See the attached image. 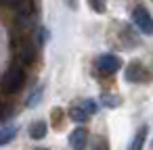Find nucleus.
Instances as JSON below:
<instances>
[{
  "label": "nucleus",
  "mask_w": 153,
  "mask_h": 150,
  "mask_svg": "<svg viewBox=\"0 0 153 150\" xmlns=\"http://www.w3.org/2000/svg\"><path fill=\"white\" fill-rule=\"evenodd\" d=\"M97 67L103 71V73H115L120 67H122V59L115 56V54H101L97 59Z\"/></svg>",
  "instance_id": "nucleus-5"
},
{
  "label": "nucleus",
  "mask_w": 153,
  "mask_h": 150,
  "mask_svg": "<svg viewBox=\"0 0 153 150\" xmlns=\"http://www.w3.org/2000/svg\"><path fill=\"white\" fill-rule=\"evenodd\" d=\"M15 13H17V25L19 27H30V19L34 15V0H15Z\"/></svg>",
  "instance_id": "nucleus-3"
},
{
  "label": "nucleus",
  "mask_w": 153,
  "mask_h": 150,
  "mask_svg": "<svg viewBox=\"0 0 153 150\" xmlns=\"http://www.w3.org/2000/svg\"><path fill=\"white\" fill-rule=\"evenodd\" d=\"M46 38H48V31H46V29H40V34H38V44H44Z\"/></svg>",
  "instance_id": "nucleus-15"
},
{
  "label": "nucleus",
  "mask_w": 153,
  "mask_h": 150,
  "mask_svg": "<svg viewBox=\"0 0 153 150\" xmlns=\"http://www.w3.org/2000/svg\"><path fill=\"white\" fill-rule=\"evenodd\" d=\"M86 142H88V131L84 127H76L69 133V146H71V150H84Z\"/></svg>",
  "instance_id": "nucleus-6"
},
{
  "label": "nucleus",
  "mask_w": 153,
  "mask_h": 150,
  "mask_svg": "<svg viewBox=\"0 0 153 150\" xmlns=\"http://www.w3.org/2000/svg\"><path fill=\"white\" fill-rule=\"evenodd\" d=\"M94 150H107V148H105V146H101V148H99V146H97V148H94Z\"/></svg>",
  "instance_id": "nucleus-16"
},
{
  "label": "nucleus",
  "mask_w": 153,
  "mask_h": 150,
  "mask_svg": "<svg viewBox=\"0 0 153 150\" xmlns=\"http://www.w3.org/2000/svg\"><path fill=\"white\" fill-rule=\"evenodd\" d=\"M147 133H149V129H147V127H138V131L134 133V138H132V142H130L128 150H143Z\"/></svg>",
  "instance_id": "nucleus-7"
},
{
  "label": "nucleus",
  "mask_w": 153,
  "mask_h": 150,
  "mask_svg": "<svg viewBox=\"0 0 153 150\" xmlns=\"http://www.w3.org/2000/svg\"><path fill=\"white\" fill-rule=\"evenodd\" d=\"M17 56H19V61L23 63V65H30L32 61H34V48H32V44H21L19 48H17Z\"/></svg>",
  "instance_id": "nucleus-8"
},
{
  "label": "nucleus",
  "mask_w": 153,
  "mask_h": 150,
  "mask_svg": "<svg viewBox=\"0 0 153 150\" xmlns=\"http://www.w3.org/2000/svg\"><path fill=\"white\" fill-rule=\"evenodd\" d=\"M23 83H25V71L17 65H13L7 73H4V77H2V90H4V94H17L21 88H23Z\"/></svg>",
  "instance_id": "nucleus-1"
},
{
  "label": "nucleus",
  "mask_w": 153,
  "mask_h": 150,
  "mask_svg": "<svg viewBox=\"0 0 153 150\" xmlns=\"http://www.w3.org/2000/svg\"><path fill=\"white\" fill-rule=\"evenodd\" d=\"M38 150H46V148H38Z\"/></svg>",
  "instance_id": "nucleus-17"
},
{
  "label": "nucleus",
  "mask_w": 153,
  "mask_h": 150,
  "mask_svg": "<svg viewBox=\"0 0 153 150\" xmlns=\"http://www.w3.org/2000/svg\"><path fill=\"white\" fill-rule=\"evenodd\" d=\"M101 102H103L105 106H109V108L120 106V98H117V96H109V94H103V96H101Z\"/></svg>",
  "instance_id": "nucleus-13"
},
{
  "label": "nucleus",
  "mask_w": 153,
  "mask_h": 150,
  "mask_svg": "<svg viewBox=\"0 0 153 150\" xmlns=\"http://www.w3.org/2000/svg\"><path fill=\"white\" fill-rule=\"evenodd\" d=\"M90 117V113L82 106V104H78V106H71L69 108V119L74 121V123H84L86 119Z\"/></svg>",
  "instance_id": "nucleus-9"
},
{
  "label": "nucleus",
  "mask_w": 153,
  "mask_h": 150,
  "mask_svg": "<svg viewBox=\"0 0 153 150\" xmlns=\"http://www.w3.org/2000/svg\"><path fill=\"white\" fill-rule=\"evenodd\" d=\"M132 21L143 34H153V17L145 7H136L132 11Z\"/></svg>",
  "instance_id": "nucleus-4"
},
{
  "label": "nucleus",
  "mask_w": 153,
  "mask_h": 150,
  "mask_svg": "<svg viewBox=\"0 0 153 150\" xmlns=\"http://www.w3.org/2000/svg\"><path fill=\"white\" fill-rule=\"evenodd\" d=\"M42 90H44V88H42V86H38V88H36V92H34V96H30V98H27V104H30V106H36V104H38V100H40V96H42Z\"/></svg>",
  "instance_id": "nucleus-14"
},
{
  "label": "nucleus",
  "mask_w": 153,
  "mask_h": 150,
  "mask_svg": "<svg viewBox=\"0 0 153 150\" xmlns=\"http://www.w3.org/2000/svg\"><path fill=\"white\" fill-rule=\"evenodd\" d=\"M46 131H48V125H46L44 121H36V123L30 127V138H32V140H42V138L46 135Z\"/></svg>",
  "instance_id": "nucleus-11"
},
{
  "label": "nucleus",
  "mask_w": 153,
  "mask_h": 150,
  "mask_svg": "<svg viewBox=\"0 0 153 150\" xmlns=\"http://www.w3.org/2000/svg\"><path fill=\"white\" fill-rule=\"evenodd\" d=\"M126 81H132V83H147L153 79V73L149 67H145L140 61H132L128 67H126V73H124Z\"/></svg>",
  "instance_id": "nucleus-2"
},
{
  "label": "nucleus",
  "mask_w": 153,
  "mask_h": 150,
  "mask_svg": "<svg viewBox=\"0 0 153 150\" xmlns=\"http://www.w3.org/2000/svg\"><path fill=\"white\" fill-rule=\"evenodd\" d=\"M15 135H17V125H7V123H2V131H0V144L7 146L9 142L15 140Z\"/></svg>",
  "instance_id": "nucleus-10"
},
{
  "label": "nucleus",
  "mask_w": 153,
  "mask_h": 150,
  "mask_svg": "<svg viewBox=\"0 0 153 150\" xmlns=\"http://www.w3.org/2000/svg\"><path fill=\"white\" fill-rule=\"evenodd\" d=\"M88 4H90V9L94 11V13H105L107 11V4H105V0H88Z\"/></svg>",
  "instance_id": "nucleus-12"
}]
</instances>
